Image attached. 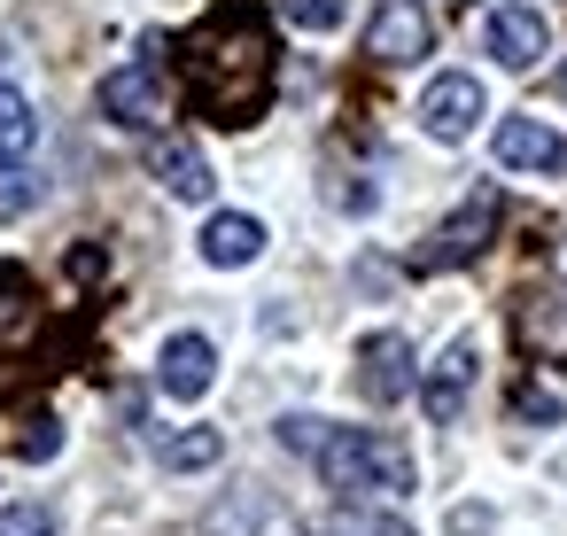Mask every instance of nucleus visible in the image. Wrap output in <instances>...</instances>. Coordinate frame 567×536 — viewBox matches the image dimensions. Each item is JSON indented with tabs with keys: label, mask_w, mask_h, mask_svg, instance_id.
<instances>
[{
	"label": "nucleus",
	"mask_w": 567,
	"mask_h": 536,
	"mask_svg": "<svg viewBox=\"0 0 567 536\" xmlns=\"http://www.w3.org/2000/svg\"><path fill=\"white\" fill-rule=\"evenodd\" d=\"M179 86L210 125H257L272 94V40L249 0H218V9L179 40Z\"/></svg>",
	"instance_id": "1"
},
{
	"label": "nucleus",
	"mask_w": 567,
	"mask_h": 536,
	"mask_svg": "<svg viewBox=\"0 0 567 536\" xmlns=\"http://www.w3.org/2000/svg\"><path fill=\"white\" fill-rule=\"evenodd\" d=\"M319 474H327V489H342V497H404V489L420 482L412 451H404L396 435H381V427H334V435L319 443Z\"/></svg>",
	"instance_id": "2"
},
{
	"label": "nucleus",
	"mask_w": 567,
	"mask_h": 536,
	"mask_svg": "<svg viewBox=\"0 0 567 536\" xmlns=\"http://www.w3.org/2000/svg\"><path fill=\"white\" fill-rule=\"evenodd\" d=\"M497 218H505V203H497V187H474L420 249H412V272H458V265H474L489 241H497Z\"/></svg>",
	"instance_id": "3"
},
{
	"label": "nucleus",
	"mask_w": 567,
	"mask_h": 536,
	"mask_svg": "<svg viewBox=\"0 0 567 536\" xmlns=\"http://www.w3.org/2000/svg\"><path fill=\"white\" fill-rule=\"evenodd\" d=\"M102 117L125 125V133H164V117H172V86H164V71H156V63H125V71H110V79H102Z\"/></svg>",
	"instance_id": "4"
},
{
	"label": "nucleus",
	"mask_w": 567,
	"mask_h": 536,
	"mask_svg": "<svg viewBox=\"0 0 567 536\" xmlns=\"http://www.w3.org/2000/svg\"><path fill=\"white\" fill-rule=\"evenodd\" d=\"M435 48V17H427V0H373V17H365V55L373 63H420Z\"/></svg>",
	"instance_id": "5"
},
{
	"label": "nucleus",
	"mask_w": 567,
	"mask_h": 536,
	"mask_svg": "<svg viewBox=\"0 0 567 536\" xmlns=\"http://www.w3.org/2000/svg\"><path fill=\"white\" fill-rule=\"evenodd\" d=\"M513 334L536 365H567V288L559 280H528L513 296Z\"/></svg>",
	"instance_id": "6"
},
{
	"label": "nucleus",
	"mask_w": 567,
	"mask_h": 536,
	"mask_svg": "<svg viewBox=\"0 0 567 536\" xmlns=\"http://www.w3.org/2000/svg\"><path fill=\"white\" fill-rule=\"evenodd\" d=\"M482 48H489L505 71H536V63L551 55V17L528 9V0H505V9L482 17Z\"/></svg>",
	"instance_id": "7"
},
{
	"label": "nucleus",
	"mask_w": 567,
	"mask_h": 536,
	"mask_svg": "<svg viewBox=\"0 0 567 536\" xmlns=\"http://www.w3.org/2000/svg\"><path fill=\"white\" fill-rule=\"evenodd\" d=\"M482 110H489L482 79H474V71H443V79H427V94H420V133H427V141H466V133L482 125Z\"/></svg>",
	"instance_id": "8"
},
{
	"label": "nucleus",
	"mask_w": 567,
	"mask_h": 536,
	"mask_svg": "<svg viewBox=\"0 0 567 536\" xmlns=\"http://www.w3.org/2000/svg\"><path fill=\"white\" fill-rule=\"evenodd\" d=\"M358 396L365 404H404L412 396V342L396 327H381V334L358 342Z\"/></svg>",
	"instance_id": "9"
},
{
	"label": "nucleus",
	"mask_w": 567,
	"mask_h": 536,
	"mask_svg": "<svg viewBox=\"0 0 567 536\" xmlns=\"http://www.w3.org/2000/svg\"><path fill=\"white\" fill-rule=\"evenodd\" d=\"M474 373H482V350H474V334H458V342H451V350L427 365V381H420V404H427V420H435V427H458Z\"/></svg>",
	"instance_id": "10"
},
{
	"label": "nucleus",
	"mask_w": 567,
	"mask_h": 536,
	"mask_svg": "<svg viewBox=\"0 0 567 536\" xmlns=\"http://www.w3.org/2000/svg\"><path fill=\"white\" fill-rule=\"evenodd\" d=\"M489 148H497V164H505V172H544V179H559V172H567V141H559L544 117H505Z\"/></svg>",
	"instance_id": "11"
},
{
	"label": "nucleus",
	"mask_w": 567,
	"mask_h": 536,
	"mask_svg": "<svg viewBox=\"0 0 567 536\" xmlns=\"http://www.w3.org/2000/svg\"><path fill=\"white\" fill-rule=\"evenodd\" d=\"M210 381H218V350H210V334H172V342L156 350V389H164V396L195 404Z\"/></svg>",
	"instance_id": "12"
},
{
	"label": "nucleus",
	"mask_w": 567,
	"mask_h": 536,
	"mask_svg": "<svg viewBox=\"0 0 567 536\" xmlns=\"http://www.w3.org/2000/svg\"><path fill=\"white\" fill-rule=\"evenodd\" d=\"M148 172H156V187L164 195H179V203H210V164H203V148L195 141H179V133H156L148 141Z\"/></svg>",
	"instance_id": "13"
},
{
	"label": "nucleus",
	"mask_w": 567,
	"mask_h": 536,
	"mask_svg": "<svg viewBox=\"0 0 567 536\" xmlns=\"http://www.w3.org/2000/svg\"><path fill=\"white\" fill-rule=\"evenodd\" d=\"M203 257H210L218 272H241V265L265 257V226H257L249 210H218V218L203 226Z\"/></svg>",
	"instance_id": "14"
},
{
	"label": "nucleus",
	"mask_w": 567,
	"mask_h": 536,
	"mask_svg": "<svg viewBox=\"0 0 567 536\" xmlns=\"http://www.w3.org/2000/svg\"><path fill=\"white\" fill-rule=\"evenodd\" d=\"M40 148V117H32V102L17 94V86H0V164H24Z\"/></svg>",
	"instance_id": "15"
},
{
	"label": "nucleus",
	"mask_w": 567,
	"mask_h": 536,
	"mask_svg": "<svg viewBox=\"0 0 567 536\" xmlns=\"http://www.w3.org/2000/svg\"><path fill=\"white\" fill-rule=\"evenodd\" d=\"M156 458H164L172 474H195V466H218V458H226V435H218V427H187V435H164Z\"/></svg>",
	"instance_id": "16"
},
{
	"label": "nucleus",
	"mask_w": 567,
	"mask_h": 536,
	"mask_svg": "<svg viewBox=\"0 0 567 536\" xmlns=\"http://www.w3.org/2000/svg\"><path fill=\"white\" fill-rule=\"evenodd\" d=\"M327 536H412V520H404V513H381V505H365V497H350V505L327 520Z\"/></svg>",
	"instance_id": "17"
},
{
	"label": "nucleus",
	"mask_w": 567,
	"mask_h": 536,
	"mask_svg": "<svg viewBox=\"0 0 567 536\" xmlns=\"http://www.w3.org/2000/svg\"><path fill=\"white\" fill-rule=\"evenodd\" d=\"M280 17H288L296 32H342L350 0H280Z\"/></svg>",
	"instance_id": "18"
},
{
	"label": "nucleus",
	"mask_w": 567,
	"mask_h": 536,
	"mask_svg": "<svg viewBox=\"0 0 567 536\" xmlns=\"http://www.w3.org/2000/svg\"><path fill=\"white\" fill-rule=\"evenodd\" d=\"M24 311H32V272L24 265H0V334L24 327Z\"/></svg>",
	"instance_id": "19"
},
{
	"label": "nucleus",
	"mask_w": 567,
	"mask_h": 536,
	"mask_svg": "<svg viewBox=\"0 0 567 536\" xmlns=\"http://www.w3.org/2000/svg\"><path fill=\"white\" fill-rule=\"evenodd\" d=\"M559 412H567V404H559L551 389H536V381L513 389V420H528V427H559Z\"/></svg>",
	"instance_id": "20"
},
{
	"label": "nucleus",
	"mask_w": 567,
	"mask_h": 536,
	"mask_svg": "<svg viewBox=\"0 0 567 536\" xmlns=\"http://www.w3.org/2000/svg\"><path fill=\"white\" fill-rule=\"evenodd\" d=\"M327 435H334V427H327L319 412H288V420H280V443H288V451H303V458H319V443H327Z\"/></svg>",
	"instance_id": "21"
},
{
	"label": "nucleus",
	"mask_w": 567,
	"mask_h": 536,
	"mask_svg": "<svg viewBox=\"0 0 567 536\" xmlns=\"http://www.w3.org/2000/svg\"><path fill=\"white\" fill-rule=\"evenodd\" d=\"M0 536H55V513H48L40 497H24V505L0 513Z\"/></svg>",
	"instance_id": "22"
},
{
	"label": "nucleus",
	"mask_w": 567,
	"mask_h": 536,
	"mask_svg": "<svg viewBox=\"0 0 567 536\" xmlns=\"http://www.w3.org/2000/svg\"><path fill=\"white\" fill-rule=\"evenodd\" d=\"M32 203H40V187H32V172H24V164H0V210H9V218H17V210H32Z\"/></svg>",
	"instance_id": "23"
},
{
	"label": "nucleus",
	"mask_w": 567,
	"mask_h": 536,
	"mask_svg": "<svg viewBox=\"0 0 567 536\" xmlns=\"http://www.w3.org/2000/svg\"><path fill=\"white\" fill-rule=\"evenodd\" d=\"M17 451H24V458H55V451H63V427H55V420L40 412V420H32V427L17 435Z\"/></svg>",
	"instance_id": "24"
}]
</instances>
